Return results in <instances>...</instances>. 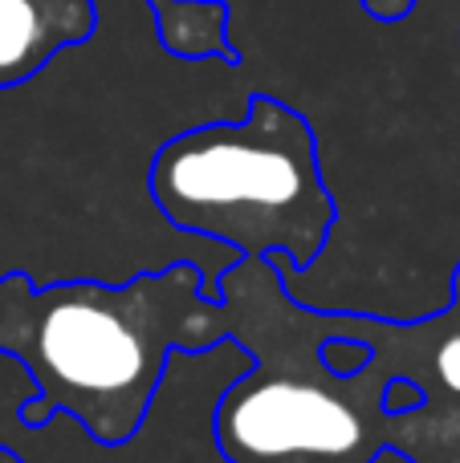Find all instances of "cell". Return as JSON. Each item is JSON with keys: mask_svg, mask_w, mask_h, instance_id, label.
<instances>
[{"mask_svg": "<svg viewBox=\"0 0 460 463\" xmlns=\"http://www.w3.org/2000/svg\"><path fill=\"white\" fill-rule=\"evenodd\" d=\"M220 342H228L225 305L208 301L204 272L187 260L114 285L0 272V354L33 386L21 402L29 431L65 415L94 448H127L147 427L171 354Z\"/></svg>", "mask_w": 460, "mask_h": 463, "instance_id": "1", "label": "cell"}, {"mask_svg": "<svg viewBox=\"0 0 460 463\" xmlns=\"http://www.w3.org/2000/svg\"><path fill=\"white\" fill-rule=\"evenodd\" d=\"M228 337L249 370L212 402V448L225 463H375L396 451L404 419L383 411L391 366L342 378L322 362L339 313L310 309L285 293L269 260H236L220 272Z\"/></svg>", "mask_w": 460, "mask_h": 463, "instance_id": "2", "label": "cell"}, {"mask_svg": "<svg viewBox=\"0 0 460 463\" xmlns=\"http://www.w3.org/2000/svg\"><path fill=\"white\" fill-rule=\"evenodd\" d=\"M147 192L168 228L212 240L241 260L285 256L310 272L339 220L302 110L253 94L236 122H204L155 146Z\"/></svg>", "mask_w": 460, "mask_h": 463, "instance_id": "3", "label": "cell"}, {"mask_svg": "<svg viewBox=\"0 0 460 463\" xmlns=\"http://www.w3.org/2000/svg\"><path fill=\"white\" fill-rule=\"evenodd\" d=\"M98 29L94 0H0V90L24 86Z\"/></svg>", "mask_w": 460, "mask_h": 463, "instance_id": "4", "label": "cell"}, {"mask_svg": "<svg viewBox=\"0 0 460 463\" xmlns=\"http://www.w3.org/2000/svg\"><path fill=\"white\" fill-rule=\"evenodd\" d=\"M155 37L179 61H241L228 41V0H147Z\"/></svg>", "mask_w": 460, "mask_h": 463, "instance_id": "5", "label": "cell"}, {"mask_svg": "<svg viewBox=\"0 0 460 463\" xmlns=\"http://www.w3.org/2000/svg\"><path fill=\"white\" fill-rule=\"evenodd\" d=\"M375 358V350L367 342H359L355 334H347V313H339V321H334V334L322 342V362L334 370V374L350 378L359 374V370H367Z\"/></svg>", "mask_w": 460, "mask_h": 463, "instance_id": "6", "label": "cell"}, {"mask_svg": "<svg viewBox=\"0 0 460 463\" xmlns=\"http://www.w3.org/2000/svg\"><path fill=\"white\" fill-rule=\"evenodd\" d=\"M428 402V394L420 391V386L412 383V378H391L388 386H383V411H388L391 419H404V415H416V411Z\"/></svg>", "mask_w": 460, "mask_h": 463, "instance_id": "7", "label": "cell"}, {"mask_svg": "<svg viewBox=\"0 0 460 463\" xmlns=\"http://www.w3.org/2000/svg\"><path fill=\"white\" fill-rule=\"evenodd\" d=\"M359 5H363L367 13L375 16V21L391 24V21H399V16H407V13H412V5H416V0H359Z\"/></svg>", "mask_w": 460, "mask_h": 463, "instance_id": "8", "label": "cell"}, {"mask_svg": "<svg viewBox=\"0 0 460 463\" xmlns=\"http://www.w3.org/2000/svg\"><path fill=\"white\" fill-rule=\"evenodd\" d=\"M0 463H24V456L16 448H8L5 439H0Z\"/></svg>", "mask_w": 460, "mask_h": 463, "instance_id": "9", "label": "cell"}, {"mask_svg": "<svg viewBox=\"0 0 460 463\" xmlns=\"http://www.w3.org/2000/svg\"><path fill=\"white\" fill-rule=\"evenodd\" d=\"M407 463H436V459H407ZM445 463H460V459H445Z\"/></svg>", "mask_w": 460, "mask_h": 463, "instance_id": "10", "label": "cell"}]
</instances>
